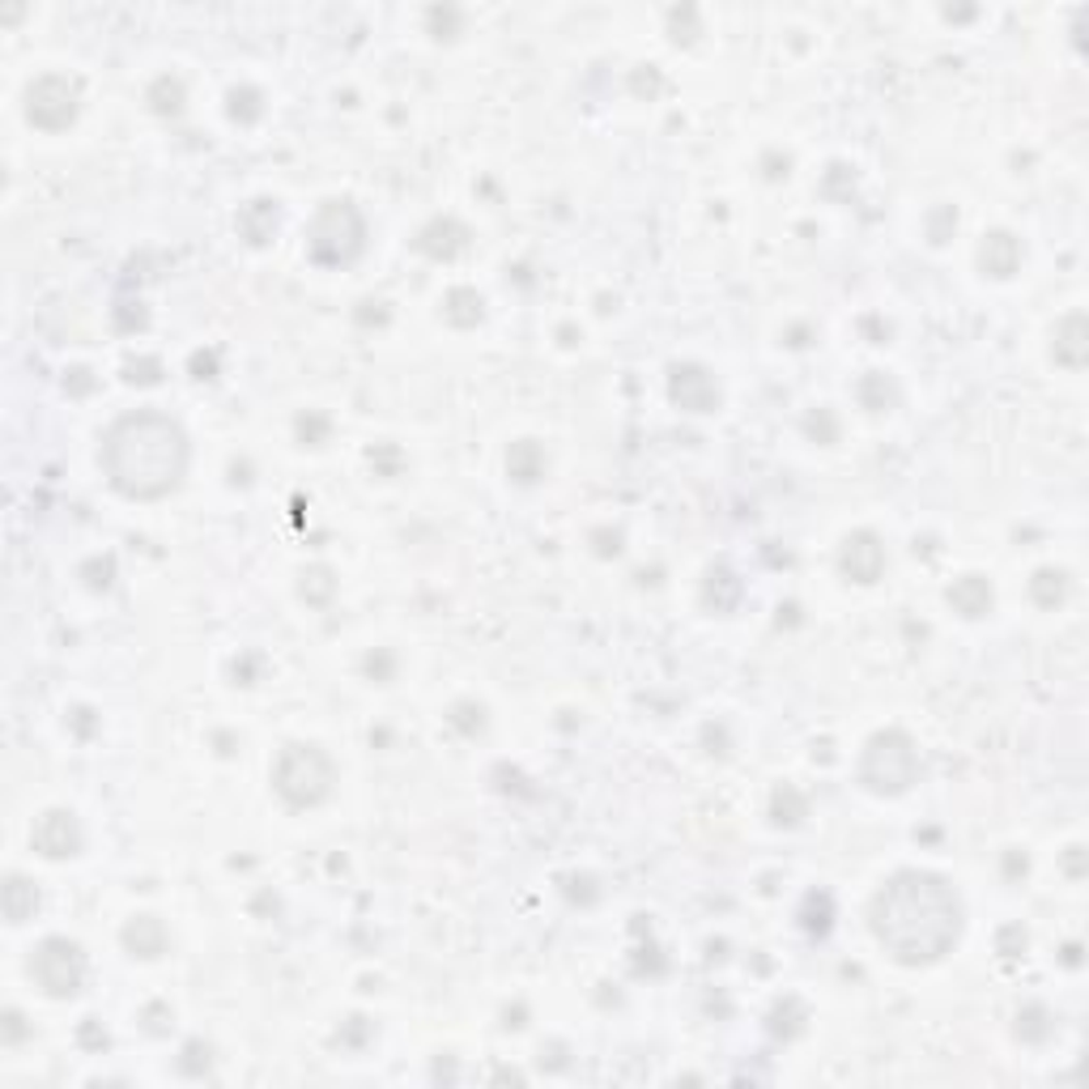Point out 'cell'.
Returning a JSON list of instances; mask_svg holds the SVG:
<instances>
[{
    "mask_svg": "<svg viewBox=\"0 0 1089 1089\" xmlns=\"http://www.w3.org/2000/svg\"><path fill=\"white\" fill-rule=\"evenodd\" d=\"M962 898L958 890L924 868L894 873L868 906V928L877 945L902 967H933L962 940Z\"/></svg>",
    "mask_w": 1089,
    "mask_h": 1089,
    "instance_id": "1",
    "label": "cell"
},
{
    "mask_svg": "<svg viewBox=\"0 0 1089 1089\" xmlns=\"http://www.w3.org/2000/svg\"><path fill=\"white\" fill-rule=\"evenodd\" d=\"M98 465H103L116 494L132 499V503H154V499H166L184 485L188 465H192V447H188V434L175 418H166L157 409H137V413H124L107 426Z\"/></svg>",
    "mask_w": 1089,
    "mask_h": 1089,
    "instance_id": "2",
    "label": "cell"
},
{
    "mask_svg": "<svg viewBox=\"0 0 1089 1089\" xmlns=\"http://www.w3.org/2000/svg\"><path fill=\"white\" fill-rule=\"evenodd\" d=\"M366 251V222L350 200H324L307 222V256L319 269H346Z\"/></svg>",
    "mask_w": 1089,
    "mask_h": 1089,
    "instance_id": "3",
    "label": "cell"
},
{
    "mask_svg": "<svg viewBox=\"0 0 1089 1089\" xmlns=\"http://www.w3.org/2000/svg\"><path fill=\"white\" fill-rule=\"evenodd\" d=\"M337 766L319 745H285L272 766V787L290 809H315L332 796Z\"/></svg>",
    "mask_w": 1089,
    "mask_h": 1089,
    "instance_id": "4",
    "label": "cell"
},
{
    "mask_svg": "<svg viewBox=\"0 0 1089 1089\" xmlns=\"http://www.w3.org/2000/svg\"><path fill=\"white\" fill-rule=\"evenodd\" d=\"M920 775V749L906 733H877L859 753V783L873 796H902Z\"/></svg>",
    "mask_w": 1089,
    "mask_h": 1089,
    "instance_id": "5",
    "label": "cell"
},
{
    "mask_svg": "<svg viewBox=\"0 0 1089 1089\" xmlns=\"http://www.w3.org/2000/svg\"><path fill=\"white\" fill-rule=\"evenodd\" d=\"M31 979L43 987V996L51 1000H73L85 983V953L78 940L69 936H47L35 958H31Z\"/></svg>",
    "mask_w": 1089,
    "mask_h": 1089,
    "instance_id": "6",
    "label": "cell"
},
{
    "mask_svg": "<svg viewBox=\"0 0 1089 1089\" xmlns=\"http://www.w3.org/2000/svg\"><path fill=\"white\" fill-rule=\"evenodd\" d=\"M26 119L43 132H65L78 119V85L60 73H43L26 90Z\"/></svg>",
    "mask_w": 1089,
    "mask_h": 1089,
    "instance_id": "7",
    "label": "cell"
},
{
    "mask_svg": "<svg viewBox=\"0 0 1089 1089\" xmlns=\"http://www.w3.org/2000/svg\"><path fill=\"white\" fill-rule=\"evenodd\" d=\"M31 843H35V852L47 859H69L81 852V825L78 817L69 813V809H47V813L35 821V830H31Z\"/></svg>",
    "mask_w": 1089,
    "mask_h": 1089,
    "instance_id": "8",
    "label": "cell"
},
{
    "mask_svg": "<svg viewBox=\"0 0 1089 1089\" xmlns=\"http://www.w3.org/2000/svg\"><path fill=\"white\" fill-rule=\"evenodd\" d=\"M668 396H672V405H681L686 413H711V409H719V384L711 379V371H702L694 362L672 366V375H668Z\"/></svg>",
    "mask_w": 1089,
    "mask_h": 1089,
    "instance_id": "9",
    "label": "cell"
},
{
    "mask_svg": "<svg viewBox=\"0 0 1089 1089\" xmlns=\"http://www.w3.org/2000/svg\"><path fill=\"white\" fill-rule=\"evenodd\" d=\"M839 566L856 584H877L881 571H886V544L877 541L873 532H852L839 549Z\"/></svg>",
    "mask_w": 1089,
    "mask_h": 1089,
    "instance_id": "10",
    "label": "cell"
},
{
    "mask_svg": "<svg viewBox=\"0 0 1089 1089\" xmlns=\"http://www.w3.org/2000/svg\"><path fill=\"white\" fill-rule=\"evenodd\" d=\"M979 265L983 272H992V277H1012L1017 265H1021V243L1005 231H992L983 234V247H979Z\"/></svg>",
    "mask_w": 1089,
    "mask_h": 1089,
    "instance_id": "11",
    "label": "cell"
},
{
    "mask_svg": "<svg viewBox=\"0 0 1089 1089\" xmlns=\"http://www.w3.org/2000/svg\"><path fill=\"white\" fill-rule=\"evenodd\" d=\"M949 605L962 618H983V613H992V584L983 575H962L958 584L949 587Z\"/></svg>",
    "mask_w": 1089,
    "mask_h": 1089,
    "instance_id": "12",
    "label": "cell"
},
{
    "mask_svg": "<svg viewBox=\"0 0 1089 1089\" xmlns=\"http://www.w3.org/2000/svg\"><path fill=\"white\" fill-rule=\"evenodd\" d=\"M124 945L132 949V958H157L166 949V928L162 920L154 915H137L128 928H124Z\"/></svg>",
    "mask_w": 1089,
    "mask_h": 1089,
    "instance_id": "13",
    "label": "cell"
},
{
    "mask_svg": "<svg viewBox=\"0 0 1089 1089\" xmlns=\"http://www.w3.org/2000/svg\"><path fill=\"white\" fill-rule=\"evenodd\" d=\"M506 472H511L515 481H524V485L541 481V477H544V452H541V443H532V438H519V443H511V452H506Z\"/></svg>",
    "mask_w": 1089,
    "mask_h": 1089,
    "instance_id": "14",
    "label": "cell"
},
{
    "mask_svg": "<svg viewBox=\"0 0 1089 1089\" xmlns=\"http://www.w3.org/2000/svg\"><path fill=\"white\" fill-rule=\"evenodd\" d=\"M277 222H281V218H277V204H272V200H251V204L238 213V231H243L247 243H256V247L269 243L272 234H277Z\"/></svg>",
    "mask_w": 1089,
    "mask_h": 1089,
    "instance_id": "15",
    "label": "cell"
},
{
    "mask_svg": "<svg viewBox=\"0 0 1089 1089\" xmlns=\"http://www.w3.org/2000/svg\"><path fill=\"white\" fill-rule=\"evenodd\" d=\"M1055 362L1064 366H1081L1086 362V319L1081 315H1068L1059 328H1055Z\"/></svg>",
    "mask_w": 1089,
    "mask_h": 1089,
    "instance_id": "16",
    "label": "cell"
},
{
    "mask_svg": "<svg viewBox=\"0 0 1089 1089\" xmlns=\"http://www.w3.org/2000/svg\"><path fill=\"white\" fill-rule=\"evenodd\" d=\"M35 906H39V890L26 877H9V886H4V915H9V924H26L35 915Z\"/></svg>",
    "mask_w": 1089,
    "mask_h": 1089,
    "instance_id": "17",
    "label": "cell"
},
{
    "mask_svg": "<svg viewBox=\"0 0 1089 1089\" xmlns=\"http://www.w3.org/2000/svg\"><path fill=\"white\" fill-rule=\"evenodd\" d=\"M443 312H447V319H452V324L468 328V324H477V319H481V294L460 285V290H452V294H447Z\"/></svg>",
    "mask_w": 1089,
    "mask_h": 1089,
    "instance_id": "18",
    "label": "cell"
},
{
    "mask_svg": "<svg viewBox=\"0 0 1089 1089\" xmlns=\"http://www.w3.org/2000/svg\"><path fill=\"white\" fill-rule=\"evenodd\" d=\"M1030 592H1034V600L1051 609V605H1059L1064 596H1068V579L1059 575V571H1039L1034 579H1030Z\"/></svg>",
    "mask_w": 1089,
    "mask_h": 1089,
    "instance_id": "19",
    "label": "cell"
},
{
    "mask_svg": "<svg viewBox=\"0 0 1089 1089\" xmlns=\"http://www.w3.org/2000/svg\"><path fill=\"white\" fill-rule=\"evenodd\" d=\"M150 103H154V112H162V116H179V107H184V85L162 78L154 90H150Z\"/></svg>",
    "mask_w": 1089,
    "mask_h": 1089,
    "instance_id": "20",
    "label": "cell"
},
{
    "mask_svg": "<svg viewBox=\"0 0 1089 1089\" xmlns=\"http://www.w3.org/2000/svg\"><path fill=\"white\" fill-rule=\"evenodd\" d=\"M303 596L312 600V605H324L328 596H332V571H324V566H315L303 575Z\"/></svg>",
    "mask_w": 1089,
    "mask_h": 1089,
    "instance_id": "21",
    "label": "cell"
},
{
    "mask_svg": "<svg viewBox=\"0 0 1089 1089\" xmlns=\"http://www.w3.org/2000/svg\"><path fill=\"white\" fill-rule=\"evenodd\" d=\"M231 116L238 119V124H251V119L260 116V94H256V90H234Z\"/></svg>",
    "mask_w": 1089,
    "mask_h": 1089,
    "instance_id": "22",
    "label": "cell"
},
{
    "mask_svg": "<svg viewBox=\"0 0 1089 1089\" xmlns=\"http://www.w3.org/2000/svg\"><path fill=\"white\" fill-rule=\"evenodd\" d=\"M141 371H157V362H141ZM128 379H132V384H137V379H141V384H150V375H137V366H132V362H128Z\"/></svg>",
    "mask_w": 1089,
    "mask_h": 1089,
    "instance_id": "23",
    "label": "cell"
}]
</instances>
